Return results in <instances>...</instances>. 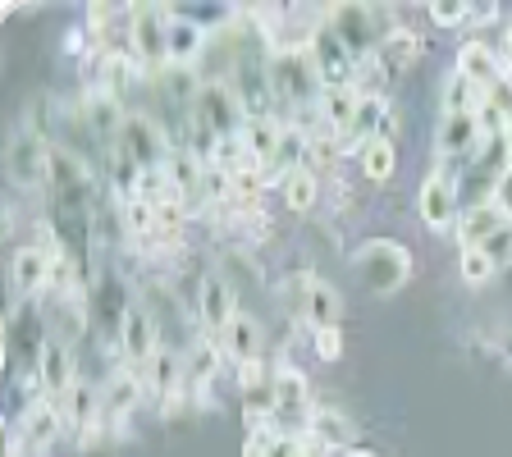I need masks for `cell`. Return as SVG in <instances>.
<instances>
[{"instance_id":"17","label":"cell","mask_w":512,"mask_h":457,"mask_svg":"<svg viewBox=\"0 0 512 457\" xmlns=\"http://www.w3.org/2000/svg\"><path fill=\"white\" fill-rule=\"evenodd\" d=\"M421 51H426V37H421V32H416V28H394V32H389V37L380 42L375 60H380L384 69H389V78H394V74H403L407 64L421 60Z\"/></svg>"},{"instance_id":"26","label":"cell","mask_w":512,"mask_h":457,"mask_svg":"<svg viewBox=\"0 0 512 457\" xmlns=\"http://www.w3.org/2000/svg\"><path fill=\"white\" fill-rule=\"evenodd\" d=\"M311 288H316V275H307V270H293V275L284 279V307H288V316L302 320V325H307Z\"/></svg>"},{"instance_id":"25","label":"cell","mask_w":512,"mask_h":457,"mask_svg":"<svg viewBox=\"0 0 512 457\" xmlns=\"http://www.w3.org/2000/svg\"><path fill=\"white\" fill-rule=\"evenodd\" d=\"M339 156H343V147H339V138H334V133H311L307 138V160H302V165H307L311 174H330L334 165H339Z\"/></svg>"},{"instance_id":"1","label":"cell","mask_w":512,"mask_h":457,"mask_svg":"<svg viewBox=\"0 0 512 457\" xmlns=\"http://www.w3.org/2000/svg\"><path fill=\"white\" fill-rule=\"evenodd\" d=\"M270 83H275V106H279L284 124H293L298 115L316 110L320 92H325L307 46H284V51L270 55Z\"/></svg>"},{"instance_id":"10","label":"cell","mask_w":512,"mask_h":457,"mask_svg":"<svg viewBox=\"0 0 512 457\" xmlns=\"http://www.w3.org/2000/svg\"><path fill=\"white\" fill-rule=\"evenodd\" d=\"M192 302H197V320H202L206 339H220V334L229 330V320L238 316V288L224 275H202Z\"/></svg>"},{"instance_id":"32","label":"cell","mask_w":512,"mask_h":457,"mask_svg":"<svg viewBox=\"0 0 512 457\" xmlns=\"http://www.w3.org/2000/svg\"><path fill=\"white\" fill-rule=\"evenodd\" d=\"M499 51H503V69H508V78H512V14H503V42H499Z\"/></svg>"},{"instance_id":"14","label":"cell","mask_w":512,"mask_h":457,"mask_svg":"<svg viewBox=\"0 0 512 457\" xmlns=\"http://www.w3.org/2000/svg\"><path fill=\"white\" fill-rule=\"evenodd\" d=\"M458 74L467 78V83H476L480 92H490L499 78H508V69H503V55L494 42H485V37H467V42L458 46Z\"/></svg>"},{"instance_id":"4","label":"cell","mask_w":512,"mask_h":457,"mask_svg":"<svg viewBox=\"0 0 512 457\" xmlns=\"http://www.w3.org/2000/svg\"><path fill=\"white\" fill-rule=\"evenodd\" d=\"M352 270L371 293H398L407 284V275H412V252L403 243H394V238H371V243L357 247Z\"/></svg>"},{"instance_id":"20","label":"cell","mask_w":512,"mask_h":457,"mask_svg":"<svg viewBox=\"0 0 512 457\" xmlns=\"http://www.w3.org/2000/svg\"><path fill=\"white\" fill-rule=\"evenodd\" d=\"M206 42H211V32L188 23V19H179V14L170 10V64H197L206 51Z\"/></svg>"},{"instance_id":"15","label":"cell","mask_w":512,"mask_h":457,"mask_svg":"<svg viewBox=\"0 0 512 457\" xmlns=\"http://www.w3.org/2000/svg\"><path fill=\"white\" fill-rule=\"evenodd\" d=\"M215 343H220L224 357H229V362H238V366L261 362V357H266V330H261L247 311H238V316L229 320V330H224Z\"/></svg>"},{"instance_id":"5","label":"cell","mask_w":512,"mask_h":457,"mask_svg":"<svg viewBox=\"0 0 512 457\" xmlns=\"http://www.w3.org/2000/svg\"><path fill=\"white\" fill-rule=\"evenodd\" d=\"M133 55L147 78L170 69V5H133Z\"/></svg>"},{"instance_id":"2","label":"cell","mask_w":512,"mask_h":457,"mask_svg":"<svg viewBox=\"0 0 512 457\" xmlns=\"http://www.w3.org/2000/svg\"><path fill=\"white\" fill-rule=\"evenodd\" d=\"M138 307V302L128 298V284L115 275V270H101L87 288V311H92V334L101 339V348L110 357H119V330H124L128 311Z\"/></svg>"},{"instance_id":"11","label":"cell","mask_w":512,"mask_h":457,"mask_svg":"<svg viewBox=\"0 0 512 457\" xmlns=\"http://www.w3.org/2000/svg\"><path fill=\"white\" fill-rule=\"evenodd\" d=\"M311 60H316V74L325 87H352V74H357V60H352V51L343 46V37L330 28V23H320L316 32H311L307 42Z\"/></svg>"},{"instance_id":"3","label":"cell","mask_w":512,"mask_h":457,"mask_svg":"<svg viewBox=\"0 0 512 457\" xmlns=\"http://www.w3.org/2000/svg\"><path fill=\"white\" fill-rule=\"evenodd\" d=\"M325 23L343 37L352 60H371L384 37L394 32V14L375 10V5H334V10H325Z\"/></svg>"},{"instance_id":"35","label":"cell","mask_w":512,"mask_h":457,"mask_svg":"<svg viewBox=\"0 0 512 457\" xmlns=\"http://www.w3.org/2000/svg\"><path fill=\"white\" fill-rule=\"evenodd\" d=\"M508 138H512V128H508Z\"/></svg>"},{"instance_id":"9","label":"cell","mask_w":512,"mask_h":457,"mask_svg":"<svg viewBox=\"0 0 512 457\" xmlns=\"http://www.w3.org/2000/svg\"><path fill=\"white\" fill-rule=\"evenodd\" d=\"M311 412H316V403H311V384L302 371H293V366H279L275 375V412H270V426L284 430V435H302L311 421Z\"/></svg>"},{"instance_id":"29","label":"cell","mask_w":512,"mask_h":457,"mask_svg":"<svg viewBox=\"0 0 512 457\" xmlns=\"http://www.w3.org/2000/svg\"><path fill=\"white\" fill-rule=\"evenodd\" d=\"M311 343H316V357L334 362V357L343 352V334H339V325H320V330H311Z\"/></svg>"},{"instance_id":"23","label":"cell","mask_w":512,"mask_h":457,"mask_svg":"<svg viewBox=\"0 0 512 457\" xmlns=\"http://www.w3.org/2000/svg\"><path fill=\"white\" fill-rule=\"evenodd\" d=\"M394 170H398L394 142H384V138L366 142V147H362V174H366V179H371V183H389V179H394Z\"/></svg>"},{"instance_id":"7","label":"cell","mask_w":512,"mask_h":457,"mask_svg":"<svg viewBox=\"0 0 512 457\" xmlns=\"http://www.w3.org/2000/svg\"><path fill=\"white\" fill-rule=\"evenodd\" d=\"M55 261H60V247L55 238L46 234V243H28L14 252L10 261V284L19 293V302H37L51 293V279H55Z\"/></svg>"},{"instance_id":"19","label":"cell","mask_w":512,"mask_h":457,"mask_svg":"<svg viewBox=\"0 0 512 457\" xmlns=\"http://www.w3.org/2000/svg\"><path fill=\"white\" fill-rule=\"evenodd\" d=\"M307 435L316 439L325 453H334V448H343V453H348V448H352L348 416L334 412V407H325V403H316V412H311V421H307Z\"/></svg>"},{"instance_id":"30","label":"cell","mask_w":512,"mask_h":457,"mask_svg":"<svg viewBox=\"0 0 512 457\" xmlns=\"http://www.w3.org/2000/svg\"><path fill=\"white\" fill-rule=\"evenodd\" d=\"M430 19L444 23V28H458V23L471 19V5H458V0H435V5H430Z\"/></svg>"},{"instance_id":"28","label":"cell","mask_w":512,"mask_h":457,"mask_svg":"<svg viewBox=\"0 0 512 457\" xmlns=\"http://www.w3.org/2000/svg\"><path fill=\"white\" fill-rule=\"evenodd\" d=\"M480 252H485V256L494 261V270L508 266V261H512V220L503 224V229H499L494 238H485V243H480Z\"/></svg>"},{"instance_id":"13","label":"cell","mask_w":512,"mask_h":457,"mask_svg":"<svg viewBox=\"0 0 512 457\" xmlns=\"http://www.w3.org/2000/svg\"><path fill=\"white\" fill-rule=\"evenodd\" d=\"M247 457H325V448L302 430V435H284L270 421H256L247 435Z\"/></svg>"},{"instance_id":"24","label":"cell","mask_w":512,"mask_h":457,"mask_svg":"<svg viewBox=\"0 0 512 457\" xmlns=\"http://www.w3.org/2000/svg\"><path fill=\"white\" fill-rule=\"evenodd\" d=\"M480 101H485V92L453 69V78L444 83V115H476Z\"/></svg>"},{"instance_id":"8","label":"cell","mask_w":512,"mask_h":457,"mask_svg":"<svg viewBox=\"0 0 512 457\" xmlns=\"http://www.w3.org/2000/svg\"><path fill=\"white\" fill-rule=\"evenodd\" d=\"M160 352H165V343H160V325H156V316L138 302V307L128 311L124 330H119V366L138 371L142 380H147Z\"/></svg>"},{"instance_id":"12","label":"cell","mask_w":512,"mask_h":457,"mask_svg":"<svg viewBox=\"0 0 512 457\" xmlns=\"http://www.w3.org/2000/svg\"><path fill=\"white\" fill-rule=\"evenodd\" d=\"M416 206H421V220H426V229H435V234H444V229H458L462 220V202H458V188H453V179L448 174H430L426 183H421V197H416Z\"/></svg>"},{"instance_id":"21","label":"cell","mask_w":512,"mask_h":457,"mask_svg":"<svg viewBox=\"0 0 512 457\" xmlns=\"http://www.w3.org/2000/svg\"><path fill=\"white\" fill-rule=\"evenodd\" d=\"M357 106H362V96L352 92V87H325V92H320V119H325V133L339 138L343 128L352 124Z\"/></svg>"},{"instance_id":"18","label":"cell","mask_w":512,"mask_h":457,"mask_svg":"<svg viewBox=\"0 0 512 457\" xmlns=\"http://www.w3.org/2000/svg\"><path fill=\"white\" fill-rule=\"evenodd\" d=\"M503 224H508V215H503L494 202H485V206H476V211H462V220H458L453 234H458V247L467 252V247H480L485 238H494Z\"/></svg>"},{"instance_id":"33","label":"cell","mask_w":512,"mask_h":457,"mask_svg":"<svg viewBox=\"0 0 512 457\" xmlns=\"http://www.w3.org/2000/svg\"><path fill=\"white\" fill-rule=\"evenodd\" d=\"M499 352H503V357H508V362H512V334H503V339H499Z\"/></svg>"},{"instance_id":"34","label":"cell","mask_w":512,"mask_h":457,"mask_svg":"<svg viewBox=\"0 0 512 457\" xmlns=\"http://www.w3.org/2000/svg\"><path fill=\"white\" fill-rule=\"evenodd\" d=\"M339 457H375L371 448H348V453H339Z\"/></svg>"},{"instance_id":"6","label":"cell","mask_w":512,"mask_h":457,"mask_svg":"<svg viewBox=\"0 0 512 457\" xmlns=\"http://www.w3.org/2000/svg\"><path fill=\"white\" fill-rule=\"evenodd\" d=\"M51 142L42 133H32L28 124L14 128L10 147H5V174H10L14 188H42L51 183Z\"/></svg>"},{"instance_id":"22","label":"cell","mask_w":512,"mask_h":457,"mask_svg":"<svg viewBox=\"0 0 512 457\" xmlns=\"http://www.w3.org/2000/svg\"><path fill=\"white\" fill-rule=\"evenodd\" d=\"M279 197H284V206L288 211H311L316 206V197H320V179L302 165V170H293L284 183H279Z\"/></svg>"},{"instance_id":"27","label":"cell","mask_w":512,"mask_h":457,"mask_svg":"<svg viewBox=\"0 0 512 457\" xmlns=\"http://www.w3.org/2000/svg\"><path fill=\"white\" fill-rule=\"evenodd\" d=\"M458 266H462V279H467L471 288H476V284H485V279L494 275V261H490V256H485V252H480V247H467V252H462V261H458Z\"/></svg>"},{"instance_id":"31","label":"cell","mask_w":512,"mask_h":457,"mask_svg":"<svg viewBox=\"0 0 512 457\" xmlns=\"http://www.w3.org/2000/svg\"><path fill=\"white\" fill-rule=\"evenodd\" d=\"M494 206H499V211L512 220V165H508V170H503L499 188H494Z\"/></svg>"},{"instance_id":"16","label":"cell","mask_w":512,"mask_h":457,"mask_svg":"<svg viewBox=\"0 0 512 457\" xmlns=\"http://www.w3.org/2000/svg\"><path fill=\"white\" fill-rule=\"evenodd\" d=\"M284 128L288 124L279 115H247V124H243V133H238V138L247 142V151H252V160L261 165V170H266L270 156H275L279 142H284Z\"/></svg>"}]
</instances>
